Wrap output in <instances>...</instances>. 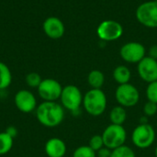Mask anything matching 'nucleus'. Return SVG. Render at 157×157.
<instances>
[{
	"label": "nucleus",
	"instance_id": "obj_1",
	"mask_svg": "<svg viewBox=\"0 0 157 157\" xmlns=\"http://www.w3.org/2000/svg\"><path fill=\"white\" fill-rule=\"evenodd\" d=\"M36 118L39 122L47 127L59 126L64 119V109L56 101H43L36 109Z\"/></svg>",
	"mask_w": 157,
	"mask_h": 157
},
{
	"label": "nucleus",
	"instance_id": "obj_2",
	"mask_svg": "<svg viewBox=\"0 0 157 157\" xmlns=\"http://www.w3.org/2000/svg\"><path fill=\"white\" fill-rule=\"evenodd\" d=\"M107 96L101 89H90L83 98V106L87 114L93 117L101 116L107 109Z\"/></svg>",
	"mask_w": 157,
	"mask_h": 157
},
{
	"label": "nucleus",
	"instance_id": "obj_3",
	"mask_svg": "<svg viewBox=\"0 0 157 157\" xmlns=\"http://www.w3.org/2000/svg\"><path fill=\"white\" fill-rule=\"evenodd\" d=\"M104 146L114 150L125 144L127 140V132L122 125L109 124L101 134Z\"/></svg>",
	"mask_w": 157,
	"mask_h": 157
},
{
	"label": "nucleus",
	"instance_id": "obj_4",
	"mask_svg": "<svg viewBox=\"0 0 157 157\" xmlns=\"http://www.w3.org/2000/svg\"><path fill=\"white\" fill-rule=\"evenodd\" d=\"M135 16L140 24L146 28H157V2L155 0L145 1L138 6Z\"/></svg>",
	"mask_w": 157,
	"mask_h": 157
},
{
	"label": "nucleus",
	"instance_id": "obj_5",
	"mask_svg": "<svg viewBox=\"0 0 157 157\" xmlns=\"http://www.w3.org/2000/svg\"><path fill=\"white\" fill-rule=\"evenodd\" d=\"M83 98L81 90L76 86L68 85L63 87L60 97L61 105L63 109L74 113L80 110V107L83 105Z\"/></svg>",
	"mask_w": 157,
	"mask_h": 157
},
{
	"label": "nucleus",
	"instance_id": "obj_6",
	"mask_svg": "<svg viewBox=\"0 0 157 157\" xmlns=\"http://www.w3.org/2000/svg\"><path fill=\"white\" fill-rule=\"evenodd\" d=\"M155 141V131L149 123L139 124L132 133V142L139 149H147Z\"/></svg>",
	"mask_w": 157,
	"mask_h": 157
},
{
	"label": "nucleus",
	"instance_id": "obj_7",
	"mask_svg": "<svg viewBox=\"0 0 157 157\" xmlns=\"http://www.w3.org/2000/svg\"><path fill=\"white\" fill-rule=\"evenodd\" d=\"M115 98L120 106L125 109L132 108L140 100V92L136 86L130 83L119 85L115 91Z\"/></svg>",
	"mask_w": 157,
	"mask_h": 157
},
{
	"label": "nucleus",
	"instance_id": "obj_8",
	"mask_svg": "<svg viewBox=\"0 0 157 157\" xmlns=\"http://www.w3.org/2000/svg\"><path fill=\"white\" fill-rule=\"evenodd\" d=\"M123 34L122 25L113 19L103 20L97 28V35L101 40L114 41L119 40Z\"/></svg>",
	"mask_w": 157,
	"mask_h": 157
},
{
	"label": "nucleus",
	"instance_id": "obj_9",
	"mask_svg": "<svg viewBox=\"0 0 157 157\" xmlns=\"http://www.w3.org/2000/svg\"><path fill=\"white\" fill-rule=\"evenodd\" d=\"M120 55L128 63H138L146 56V49L141 42L130 41L121 46Z\"/></svg>",
	"mask_w": 157,
	"mask_h": 157
},
{
	"label": "nucleus",
	"instance_id": "obj_10",
	"mask_svg": "<svg viewBox=\"0 0 157 157\" xmlns=\"http://www.w3.org/2000/svg\"><path fill=\"white\" fill-rule=\"evenodd\" d=\"M38 94L43 101H57L60 99L63 86L55 79L45 78L38 86Z\"/></svg>",
	"mask_w": 157,
	"mask_h": 157
},
{
	"label": "nucleus",
	"instance_id": "obj_11",
	"mask_svg": "<svg viewBox=\"0 0 157 157\" xmlns=\"http://www.w3.org/2000/svg\"><path fill=\"white\" fill-rule=\"evenodd\" d=\"M14 103L17 109L23 113H30L36 110L38 104L34 94L27 89L19 90L16 93Z\"/></svg>",
	"mask_w": 157,
	"mask_h": 157
},
{
	"label": "nucleus",
	"instance_id": "obj_12",
	"mask_svg": "<svg viewBox=\"0 0 157 157\" xmlns=\"http://www.w3.org/2000/svg\"><path fill=\"white\" fill-rule=\"evenodd\" d=\"M137 72L142 80L146 83H152L157 80V61L145 56L137 63Z\"/></svg>",
	"mask_w": 157,
	"mask_h": 157
},
{
	"label": "nucleus",
	"instance_id": "obj_13",
	"mask_svg": "<svg viewBox=\"0 0 157 157\" xmlns=\"http://www.w3.org/2000/svg\"><path fill=\"white\" fill-rule=\"evenodd\" d=\"M42 29L47 37L52 40L61 39L65 32L63 22L57 17H47L42 24Z\"/></svg>",
	"mask_w": 157,
	"mask_h": 157
},
{
	"label": "nucleus",
	"instance_id": "obj_14",
	"mask_svg": "<svg viewBox=\"0 0 157 157\" xmlns=\"http://www.w3.org/2000/svg\"><path fill=\"white\" fill-rule=\"evenodd\" d=\"M45 154L48 157H63L66 154L65 143L57 137L49 139L44 146Z\"/></svg>",
	"mask_w": 157,
	"mask_h": 157
},
{
	"label": "nucleus",
	"instance_id": "obj_15",
	"mask_svg": "<svg viewBox=\"0 0 157 157\" xmlns=\"http://www.w3.org/2000/svg\"><path fill=\"white\" fill-rule=\"evenodd\" d=\"M113 78L119 85L130 83L132 72L126 65H119L113 71Z\"/></svg>",
	"mask_w": 157,
	"mask_h": 157
},
{
	"label": "nucleus",
	"instance_id": "obj_16",
	"mask_svg": "<svg viewBox=\"0 0 157 157\" xmlns=\"http://www.w3.org/2000/svg\"><path fill=\"white\" fill-rule=\"evenodd\" d=\"M127 120V111L124 107L116 106L109 112V121L111 124L123 125Z\"/></svg>",
	"mask_w": 157,
	"mask_h": 157
},
{
	"label": "nucleus",
	"instance_id": "obj_17",
	"mask_svg": "<svg viewBox=\"0 0 157 157\" xmlns=\"http://www.w3.org/2000/svg\"><path fill=\"white\" fill-rule=\"evenodd\" d=\"M87 83L92 89H101L105 83V75L99 70H92L87 75Z\"/></svg>",
	"mask_w": 157,
	"mask_h": 157
},
{
	"label": "nucleus",
	"instance_id": "obj_18",
	"mask_svg": "<svg viewBox=\"0 0 157 157\" xmlns=\"http://www.w3.org/2000/svg\"><path fill=\"white\" fill-rule=\"evenodd\" d=\"M12 83V74L9 67L0 62V91L6 89Z\"/></svg>",
	"mask_w": 157,
	"mask_h": 157
},
{
	"label": "nucleus",
	"instance_id": "obj_19",
	"mask_svg": "<svg viewBox=\"0 0 157 157\" xmlns=\"http://www.w3.org/2000/svg\"><path fill=\"white\" fill-rule=\"evenodd\" d=\"M14 144V138L9 136L6 132H0V155L9 153Z\"/></svg>",
	"mask_w": 157,
	"mask_h": 157
},
{
	"label": "nucleus",
	"instance_id": "obj_20",
	"mask_svg": "<svg viewBox=\"0 0 157 157\" xmlns=\"http://www.w3.org/2000/svg\"><path fill=\"white\" fill-rule=\"evenodd\" d=\"M110 157H136V155L134 151L131 147L124 144L121 147L112 150Z\"/></svg>",
	"mask_w": 157,
	"mask_h": 157
},
{
	"label": "nucleus",
	"instance_id": "obj_21",
	"mask_svg": "<svg viewBox=\"0 0 157 157\" xmlns=\"http://www.w3.org/2000/svg\"><path fill=\"white\" fill-rule=\"evenodd\" d=\"M73 157H97V153L88 145H82L74 151Z\"/></svg>",
	"mask_w": 157,
	"mask_h": 157
},
{
	"label": "nucleus",
	"instance_id": "obj_22",
	"mask_svg": "<svg viewBox=\"0 0 157 157\" xmlns=\"http://www.w3.org/2000/svg\"><path fill=\"white\" fill-rule=\"evenodd\" d=\"M25 81H26V84L29 87L38 88V86H40V84L42 81V78H41V76L38 73L32 72V73H29V74H28L26 75Z\"/></svg>",
	"mask_w": 157,
	"mask_h": 157
},
{
	"label": "nucleus",
	"instance_id": "obj_23",
	"mask_svg": "<svg viewBox=\"0 0 157 157\" xmlns=\"http://www.w3.org/2000/svg\"><path fill=\"white\" fill-rule=\"evenodd\" d=\"M145 94L148 101L157 104V80L148 84Z\"/></svg>",
	"mask_w": 157,
	"mask_h": 157
},
{
	"label": "nucleus",
	"instance_id": "obj_24",
	"mask_svg": "<svg viewBox=\"0 0 157 157\" xmlns=\"http://www.w3.org/2000/svg\"><path fill=\"white\" fill-rule=\"evenodd\" d=\"M88 146L93 149L96 153L100 150L102 147H104V142H103V138H102V135H98V134H96L94 136H92L89 140V143H88Z\"/></svg>",
	"mask_w": 157,
	"mask_h": 157
},
{
	"label": "nucleus",
	"instance_id": "obj_25",
	"mask_svg": "<svg viewBox=\"0 0 157 157\" xmlns=\"http://www.w3.org/2000/svg\"><path fill=\"white\" fill-rule=\"evenodd\" d=\"M144 113L147 117H153L157 113V104L147 101L144 107Z\"/></svg>",
	"mask_w": 157,
	"mask_h": 157
},
{
	"label": "nucleus",
	"instance_id": "obj_26",
	"mask_svg": "<svg viewBox=\"0 0 157 157\" xmlns=\"http://www.w3.org/2000/svg\"><path fill=\"white\" fill-rule=\"evenodd\" d=\"M111 154H112V150L104 146L97 152V157H110Z\"/></svg>",
	"mask_w": 157,
	"mask_h": 157
},
{
	"label": "nucleus",
	"instance_id": "obj_27",
	"mask_svg": "<svg viewBox=\"0 0 157 157\" xmlns=\"http://www.w3.org/2000/svg\"><path fill=\"white\" fill-rule=\"evenodd\" d=\"M5 132H6L9 136H11L12 138H16L17 135V133H18L17 128L14 127V126H9V127H7V128L6 129Z\"/></svg>",
	"mask_w": 157,
	"mask_h": 157
},
{
	"label": "nucleus",
	"instance_id": "obj_28",
	"mask_svg": "<svg viewBox=\"0 0 157 157\" xmlns=\"http://www.w3.org/2000/svg\"><path fill=\"white\" fill-rule=\"evenodd\" d=\"M148 56L156 60L157 61V45H153L150 47L149 49V52H148Z\"/></svg>",
	"mask_w": 157,
	"mask_h": 157
},
{
	"label": "nucleus",
	"instance_id": "obj_29",
	"mask_svg": "<svg viewBox=\"0 0 157 157\" xmlns=\"http://www.w3.org/2000/svg\"><path fill=\"white\" fill-rule=\"evenodd\" d=\"M147 116H144V117H142L141 119H140V124H146V123H148V121H147Z\"/></svg>",
	"mask_w": 157,
	"mask_h": 157
},
{
	"label": "nucleus",
	"instance_id": "obj_30",
	"mask_svg": "<svg viewBox=\"0 0 157 157\" xmlns=\"http://www.w3.org/2000/svg\"><path fill=\"white\" fill-rule=\"evenodd\" d=\"M155 157H157V145L155 147Z\"/></svg>",
	"mask_w": 157,
	"mask_h": 157
},
{
	"label": "nucleus",
	"instance_id": "obj_31",
	"mask_svg": "<svg viewBox=\"0 0 157 157\" xmlns=\"http://www.w3.org/2000/svg\"><path fill=\"white\" fill-rule=\"evenodd\" d=\"M101 1H107V0H101Z\"/></svg>",
	"mask_w": 157,
	"mask_h": 157
},
{
	"label": "nucleus",
	"instance_id": "obj_32",
	"mask_svg": "<svg viewBox=\"0 0 157 157\" xmlns=\"http://www.w3.org/2000/svg\"><path fill=\"white\" fill-rule=\"evenodd\" d=\"M155 1H156V2H157V0H155Z\"/></svg>",
	"mask_w": 157,
	"mask_h": 157
}]
</instances>
